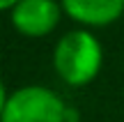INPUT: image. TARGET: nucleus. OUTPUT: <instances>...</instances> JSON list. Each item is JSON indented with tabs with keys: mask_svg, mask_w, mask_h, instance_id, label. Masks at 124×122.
I'll list each match as a JSON object with an SVG mask.
<instances>
[{
	"mask_svg": "<svg viewBox=\"0 0 124 122\" xmlns=\"http://www.w3.org/2000/svg\"><path fill=\"white\" fill-rule=\"evenodd\" d=\"M103 65L101 41L90 30H69L53 49V69L71 88H85L99 76Z\"/></svg>",
	"mask_w": 124,
	"mask_h": 122,
	"instance_id": "nucleus-1",
	"label": "nucleus"
},
{
	"mask_svg": "<svg viewBox=\"0 0 124 122\" xmlns=\"http://www.w3.org/2000/svg\"><path fill=\"white\" fill-rule=\"evenodd\" d=\"M69 108L60 95L44 85H23L9 92L0 122H67Z\"/></svg>",
	"mask_w": 124,
	"mask_h": 122,
	"instance_id": "nucleus-2",
	"label": "nucleus"
},
{
	"mask_svg": "<svg viewBox=\"0 0 124 122\" xmlns=\"http://www.w3.org/2000/svg\"><path fill=\"white\" fill-rule=\"evenodd\" d=\"M60 12L55 0H21L12 9V25L25 37H46L58 28Z\"/></svg>",
	"mask_w": 124,
	"mask_h": 122,
	"instance_id": "nucleus-3",
	"label": "nucleus"
},
{
	"mask_svg": "<svg viewBox=\"0 0 124 122\" xmlns=\"http://www.w3.org/2000/svg\"><path fill=\"white\" fill-rule=\"evenodd\" d=\"M74 21L90 28L110 25L124 14V0H60Z\"/></svg>",
	"mask_w": 124,
	"mask_h": 122,
	"instance_id": "nucleus-4",
	"label": "nucleus"
},
{
	"mask_svg": "<svg viewBox=\"0 0 124 122\" xmlns=\"http://www.w3.org/2000/svg\"><path fill=\"white\" fill-rule=\"evenodd\" d=\"M7 99H9V95H7V90H5L2 78H0V120H2V113H5V106H7Z\"/></svg>",
	"mask_w": 124,
	"mask_h": 122,
	"instance_id": "nucleus-5",
	"label": "nucleus"
},
{
	"mask_svg": "<svg viewBox=\"0 0 124 122\" xmlns=\"http://www.w3.org/2000/svg\"><path fill=\"white\" fill-rule=\"evenodd\" d=\"M18 2H21V0H0V12H2V9H14Z\"/></svg>",
	"mask_w": 124,
	"mask_h": 122,
	"instance_id": "nucleus-6",
	"label": "nucleus"
}]
</instances>
